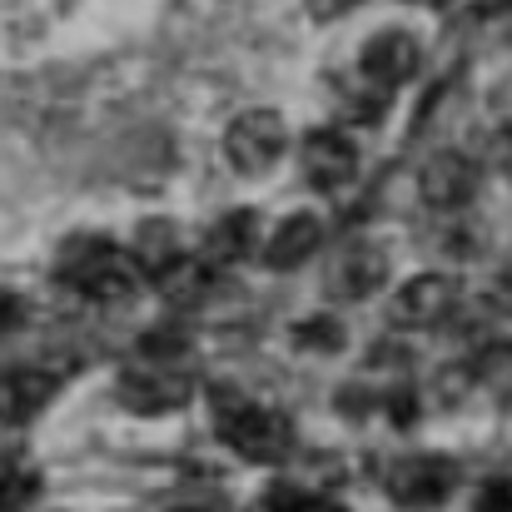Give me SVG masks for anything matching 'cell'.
I'll use <instances>...</instances> for the list:
<instances>
[{
  "label": "cell",
  "mask_w": 512,
  "mask_h": 512,
  "mask_svg": "<svg viewBox=\"0 0 512 512\" xmlns=\"http://www.w3.org/2000/svg\"><path fill=\"white\" fill-rule=\"evenodd\" d=\"M60 279H65L75 294L95 299V304H120V299L135 294L140 264H135L125 249L105 244V239H85V244H75V249L65 254Z\"/></svg>",
  "instance_id": "cell-1"
},
{
  "label": "cell",
  "mask_w": 512,
  "mask_h": 512,
  "mask_svg": "<svg viewBox=\"0 0 512 512\" xmlns=\"http://www.w3.org/2000/svg\"><path fill=\"white\" fill-rule=\"evenodd\" d=\"M219 438H224L239 458H249V463H279V458L289 453V443H294V428H289L284 413L239 398V403H229V408L219 413Z\"/></svg>",
  "instance_id": "cell-2"
},
{
  "label": "cell",
  "mask_w": 512,
  "mask_h": 512,
  "mask_svg": "<svg viewBox=\"0 0 512 512\" xmlns=\"http://www.w3.org/2000/svg\"><path fill=\"white\" fill-rule=\"evenodd\" d=\"M284 145H289V130H284V120L274 110H244L229 125V135H224V155H229V165L239 174L274 170V160L284 155Z\"/></svg>",
  "instance_id": "cell-3"
},
{
  "label": "cell",
  "mask_w": 512,
  "mask_h": 512,
  "mask_svg": "<svg viewBox=\"0 0 512 512\" xmlns=\"http://www.w3.org/2000/svg\"><path fill=\"white\" fill-rule=\"evenodd\" d=\"M418 40L408 35V30H378L368 45H363V55H358V75H363V85H373L378 95H388V90H398L403 80H413L418 75Z\"/></svg>",
  "instance_id": "cell-4"
},
{
  "label": "cell",
  "mask_w": 512,
  "mask_h": 512,
  "mask_svg": "<svg viewBox=\"0 0 512 512\" xmlns=\"http://www.w3.org/2000/svg\"><path fill=\"white\" fill-rule=\"evenodd\" d=\"M453 478H458V468H453L448 458H438V453H413V458L393 463L388 493H393L403 508H433V503H443V498L453 493Z\"/></svg>",
  "instance_id": "cell-5"
},
{
  "label": "cell",
  "mask_w": 512,
  "mask_h": 512,
  "mask_svg": "<svg viewBox=\"0 0 512 512\" xmlns=\"http://www.w3.org/2000/svg\"><path fill=\"white\" fill-rule=\"evenodd\" d=\"M453 309H458V279H448V274H418V279H408L403 294H398V304H393L398 324H408V329H433Z\"/></svg>",
  "instance_id": "cell-6"
},
{
  "label": "cell",
  "mask_w": 512,
  "mask_h": 512,
  "mask_svg": "<svg viewBox=\"0 0 512 512\" xmlns=\"http://www.w3.org/2000/svg\"><path fill=\"white\" fill-rule=\"evenodd\" d=\"M418 189H423V199L433 209H463L478 194V165L468 155H458V150H443V155H433L423 165Z\"/></svg>",
  "instance_id": "cell-7"
},
{
  "label": "cell",
  "mask_w": 512,
  "mask_h": 512,
  "mask_svg": "<svg viewBox=\"0 0 512 512\" xmlns=\"http://www.w3.org/2000/svg\"><path fill=\"white\" fill-rule=\"evenodd\" d=\"M304 174H309L314 189H339L358 174V150L339 130H314L304 140Z\"/></svg>",
  "instance_id": "cell-8"
},
{
  "label": "cell",
  "mask_w": 512,
  "mask_h": 512,
  "mask_svg": "<svg viewBox=\"0 0 512 512\" xmlns=\"http://www.w3.org/2000/svg\"><path fill=\"white\" fill-rule=\"evenodd\" d=\"M55 393V378L40 373V368H15L0 378V423L15 428V423H30Z\"/></svg>",
  "instance_id": "cell-9"
},
{
  "label": "cell",
  "mask_w": 512,
  "mask_h": 512,
  "mask_svg": "<svg viewBox=\"0 0 512 512\" xmlns=\"http://www.w3.org/2000/svg\"><path fill=\"white\" fill-rule=\"evenodd\" d=\"M383 274H388L383 249L353 244V249H343L334 274H329V294H334V299H363V294H373V289L383 284Z\"/></svg>",
  "instance_id": "cell-10"
},
{
  "label": "cell",
  "mask_w": 512,
  "mask_h": 512,
  "mask_svg": "<svg viewBox=\"0 0 512 512\" xmlns=\"http://www.w3.org/2000/svg\"><path fill=\"white\" fill-rule=\"evenodd\" d=\"M319 244H324V224H319L314 214H289V219L269 234L264 259H269V269H299V264H309V259L319 254Z\"/></svg>",
  "instance_id": "cell-11"
},
{
  "label": "cell",
  "mask_w": 512,
  "mask_h": 512,
  "mask_svg": "<svg viewBox=\"0 0 512 512\" xmlns=\"http://www.w3.org/2000/svg\"><path fill=\"white\" fill-rule=\"evenodd\" d=\"M249 249H254V214H224L209 234H204V264L209 269H229V264H239V259H249Z\"/></svg>",
  "instance_id": "cell-12"
},
{
  "label": "cell",
  "mask_w": 512,
  "mask_h": 512,
  "mask_svg": "<svg viewBox=\"0 0 512 512\" xmlns=\"http://www.w3.org/2000/svg\"><path fill=\"white\" fill-rule=\"evenodd\" d=\"M184 393H189V383L160 373V368L130 373V378L120 383V398H125V408H135V413H165V408H179Z\"/></svg>",
  "instance_id": "cell-13"
},
{
  "label": "cell",
  "mask_w": 512,
  "mask_h": 512,
  "mask_svg": "<svg viewBox=\"0 0 512 512\" xmlns=\"http://www.w3.org/2000/svg\"><path fill=\"white\" fill-rule=\"evenodd\" d=\"M130 259L140 264V274H170L174 264L184 259L179 254V239H174V224L165 219H150V224H140L135 229V244H130Z\"/></svg>",
  "instance_id": "cell-14"
},
{
  "label": "cell",
  "mask_w": 512,
  "mask_h": 512,
  "mask_svg": "<svg viewBox=\"0 0 512 512\" xmlns=\"http://www.w3.org/2000/svg\"><path fill=\"white\" fill-rule=\"evenodd\" d=\"M473 373H478V383L483 388H493V393H512V343H488L483 353H478V363H473Z\"/></svg>",
  "instance_id": "cell-15"
},
{
  "label": "cell",
  "mask_w": 512,
  "mask_h": 512,
  "mask_svg": "<svg viewBox=\"0 0 512 512\" xmlns=\"http://www.w3.org/2000/svg\"><path fill=\"white\" fill-rule=\"evenodd\" d=\"M299 343H314V348H339L343 334H339V324L314 319V324H304V329H299Z\"/></svg>",
  "instance_id": "cell-16"
},
{
  "label": "cell",
  "mask_w": 512,
  "mask_h": 512,
  "mask_svg": "<svg viewBox=\"0 0 512 512\" xmlns=\"http://www.w3.org/2000/svg\"><path fill=\"white\" fill-rule=\"evenodd\" d=\"M473 512H512V488L508 483H488V488L478 493V508Z\"/></svg>",
  "instance_id": "cell-17"
},
{
  "label": "cell",
  "mask_w": 512,
  "mask_h": 512,
  "mask_svg": "<svg viewBox=\"0 0 512 512\" xmlns=\"http://www.w3.org/2000/svg\"><path fill=\"white\" fill-rule=\"evenodd\" d=\"M493 165H498V170L512 179V130H503V135L493 140Z\"/></svg>",
  "instance_id": "cell-18"
},
{
  "label": "cell",
  "mask_w": 512,
  "mask_h": 512,
  "mask_svg": "<svg viewBox=\"0 0 512 512\" xmlns=\"http://www.w3.org/2000/svg\"><path fill=\"white\" fill-rule=\"evenodd\" d=\"M493 304L512 314V264L503 269V274H498V279H493Z\"/></svg>",
  "instance_id": "cell-19"
},
{
  "label": "cell",
  "mask_w": 512,
  "mask_h": 512,
  "mask_svg": "<svg viewBox=\"0 0 512 512\" xmlns=\"http://www.w3.org/2000/svg\"><path fill=\"white\" fill-rule=\"evenodd\" d=\"M15 324H20V299L0 294V329H15Z\"/></svg>",
  "instance_id": "cell-20"
},
{
  "label": "cell",
  "mask_w": 512,
  "mask_h": 512,
  "mask_svg": "<svg viewBox=\"0 0 512 512\" xmlns=\"http://www.w3.org/2000/svg\"><path fill=\"white\" fill-rule=\"evenodd\" d=\"M284 512H339L334 503H319V498H294Z\"/></svg>",
  "instance_id": "cell-21"
},
{
  "label": "cell",
  "mask_w": 512,
  "mask_h": 512,
  "mask_svg": "<svg viewBox=\"0 0 512 512\" xmlns=\"http://www.w3.org/2000/svg\"><path fill=\"white\" fill-rule=\"evenodd\" d=\"M339 10H348V0H314V15H324V20L339 15Z\"/></svg>",
  "instance_id": "cell-22"
}]
</instances>
